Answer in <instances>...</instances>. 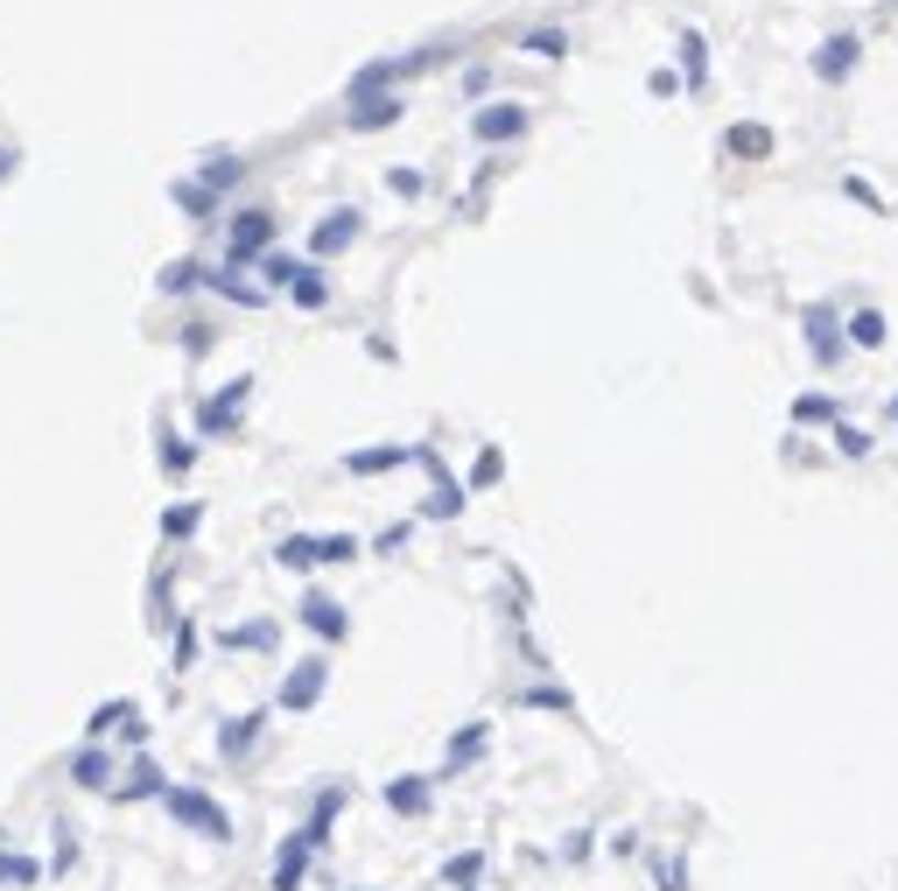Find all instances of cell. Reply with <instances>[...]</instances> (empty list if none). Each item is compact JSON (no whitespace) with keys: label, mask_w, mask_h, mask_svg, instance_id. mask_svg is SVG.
<instances>
[{"label":"cell","mask_w":898,"mask_h":891,"mask_svg":"<svg viewBox=\"0 0 898 891\" xmlns=\"http://www.w3.org/2000/svg\"><path fill=\"white\" fill-rule=\"evenodd\" d=\"M169 197H176V204H183V211L197 218V225H212V218H218V189H212V183H197V176L169 183Z\"/></svg>","instance_id":"cell-23"},{"label":"cell","mask_w":898,"mask_h":891,"mask_svg":"<svg viewBox=\"0 0 898 891\" xmlns=\"http://www.w3.org/2000/svg\"><path fill=\"white\" fill-rule=\"evenodd\" d=\"M408 534H414V520H393V526H387V534H379V541H372V555H393V547H408Z\"/></svg>","instance_id":"cell-46"},{"label":"cell","mask_w":898,"mask_h":891,"mask_svg":"<svg viewBox=\"0 0 898 891\" xmlns=\"http://www.w3.org/2000/svg\"><path fill=\"white\" fill-rule=\"evenodd\" d=\"M464 499H470V485H464V478H443V485H429V491H422L414 520H456V513H464Z\"/></svg>","instance_id":"cell-22"},{"label":"cell","mask_w":898,"mask_h":891,"mask_svg":"<svg viewBox=\"0 0 898 891\" xmlns=\"http://www.w3.org/2000/svg\"><path fill=\"white\" fill-rule=\"evenodd\" d=\"M246 401H253V372L225 379V387L212 393V401L197 408V428H204V435H232V428H239V408H246Z\"/></svg>","instance_id":"cell-6"},{"label":"cell","mask_w":898,"mask_h":891,"mask_svg":"<svg viewBox=\"0 0 898 891\" xmlns=\"http://www.w3.org/2000/svg\"><path fill=\"white\" fill-rule=\"evenodd\" d=\"M190 464H197V443H190V435H176V428H162V470H169V478H183Z\"/></svg>","instance_id":"cell-36"},{"label":"cell","mask_w":898,"mask_h":891,"mask_svg":"<svg viewBox=\"0 0 898 891\" xmlns=\"http://www.w3.org/2000/svg\"><path fill=\"white\" fill-rule=\"evenodd\" d=\"M274 639H281V624L260 618V624H239V632H218V646L225 653H260V646H274Z\"/></svg>","instance_id":"cell-28"},{"label":"cell","mask_w":898,"mask_h":891,"mask_svg":"<svg viewBox=\"0 0 898 891\" xmlns=\"http://www.w3.org/2000/svg\"><path fill=\"white\" fill-rule=\"evenodd\" d=\"M653 884L660 891H688V863L681 857H653Z\"/></svg>","instance_id":"cell-42"},{"label":"cell","mask_w":898,"mask_h":891,"mask_svg":"<svg viewBox=\"0 0 898 891\" xmlns=\"http://www.w3.org/2000/svg\"><path fill=\"white\" fill-rule=\"evenodd\" d=\"M155 289H162V295H190V289H204V260H169V268L155 274Z\"/></svg>","instance_id":"cell-32"},{"label":"cell","mask_w":898,"mask_h":891,"mask_svg":"<svg viewBox=\"0 0 898 891\" xmlns=\"http://www.w3.org/2000/svg\"><path fill=\"white\" fill-rule=\"evenodd\" d=\"M366 555V541L358 534H323V568H344V562H358Z\"/></svg>","instance_id":"cell-41"},{"label":"cell","mask_w":898,"mask_h":891,"mask_svg":"<svg viewBox=\"0 0 898 891\" xmlns=\"http://www.w3.org/2000/svg\"><path fill=\"white\" fill-rule=\"evenodd\" d=\"M71 786H85V793H112V751L85 737V745L71 751Z\"/></svg>","instance_id":"cell-17"},{"label":"cell","mask_w":898,"mask_h":891,"mask_svg":"<svg viewBox=\"0 0 898 891\" xmlns=\"http://www.w3.org/2000/svg\"><path fill=\"white\" fill-rule=\"evenodd\" d=\"M197 526H204V499H176L162 513V541H197Z\"/></svg>","instance_id":"cell-26"},{"label":"cell","mask_w":898,"mask_h":891,"mask_svg":"<svg viewBox=\"0 0 898 891\" xmlns=\"http://www.w3.org/2000/svg\"><path fill=\"white\" fill-rule=\"evenodd\" d=\"M8 169H14V155H0V183H8Z\"/></svg>","instance_id":"cell-51"},{"label":"cell","mask_w":898,"mask_h":891,"mask_svg":"<svg viewBox=\"0 0 898 891\" xmlns=\"http://www.w3.org/2000/svg\"><path fill=\"white\" fill-rule=\"evenodd\" d=\"M295 618H302V632H316V639H323V646H344V639H351V611H344L331 590H302Z\"/></svg>","instance_id":"cell-4"},{"label":"cell","mask_w":898,"mask_h":891,"mask_svg":"<svg viewBox=\"0 0 898 891\" xmlns=\"http://www.w3.org/2000/svg\"><path fill=\"white\" fill-rule=\"evenodd\" d=\"M274 246H281V225H274L267 204H246V211L225 218V260H232V268H253L260 253H274Z\"/></svg>","instance_id":"cell-2"},{"label":"cell","mask_w":898,"mask_h":891,"mask_svg":"<svg viewBox=\"0 0 898 891\" xmlns=\"http://www.w3.org/2000/svg\"><path fill=\"white\" fill-rule=\"evenodd\" d=\"M323 688H331V660H323V653H302L295 667H289V681H281L274 709H281V716H310V709L323 703Z\"/></svg>","instance_id":"cell-3"},{"label":"cell","mask_w":898,"mask_h":891,"mask_svg":"<svg viewBox=\"0 0 898 891\" xmlns=\"http://www.w3.org/2000/svg\"><path fill=\"white\" fill-rule=\"evenodd\" d=\"M387 189H393V197H408V204H414V197H422V189H429V183H422V176H414V169H387Z\"/></svg>","instance_id":"cell-45"},{"label":"cell","mask_w":898,"mask_h":891,"mask_svg":"<svg viewBox=\"0 0 898 891\" xmlns=\"http://www.w3.org/2000/svg\"><path fill=\"white\" fill-rule=\"evenodd\" d=\"M35 878H50V863H35V857H22V849H0V884L29 891Z\"/></svg>","instance_id":"cell-30"},{"label":"cell","mask_w":898,"mask_h":891,"mask_svg":"<svg viewBox=\"0 0 898 891\" xmlns=\"http://www.w3.org/2000/svg\"><path fill=\"white\" fill-rule=\"evenodd\" d=\"M379 801H387L400 822H429V807H435V780H422V772H400V780L379 786Z\"/></svg>","instance_id":"cell-9"},{"label":"cell","mask_w":898,"mask_h":891,"mask_svg":"<svg viewBox=\"0 0 898 891\" xmlns=\"http://www.w3.org/2000/svg\"><path fill=\"white\" fill-rule=\"evenodd\" d=\"M190 660H197V624H190V618H176V660H169V667H176V674H190Z\"/></svg>","instance_id":"cell-43"},{"label":"cell","mask_w":898,"mask_h":891,"mask_svg":"<svg viewBox=\"0 0 898 891\" xmlns=\"http://www.w3.org/2000/svg\"><path fill=\"white\" fill-rule=\"evenodd\" d=\"M310 863H316V849H310V836H281V849H274V891H302V878H310Z\"/></svg>","instance_id":"cell-15"},{"label":"cell","mask_w":898,"mask_h":891,"mask_svg":"<svg viewBox=\"0 0 898 891\" xmlns=\"http://www.w3.org/2000/svg\"><path fill=\"white\" fill-rule=\"evenodd\" d=\"M589 849H597V836H589V828H576V836L562 843V863H589Z\"/></svg>","instance_id":"cell-48"},{"label":"cell","mask_w":898,"mask_h":891,"mask_svg":"<svg viewBox=\"0 0 898 891\" xmlns=\"http://www.w3.org/2000/svg\"><path fill=\"white\" fill-rule=\"evenodd\" d=\"M351 807V786L344 780H323V793H316V807H310V822H302V836H310V849L323 857L331 849V828H337V814Z\"/></svg>","instance_id":"cell-10"},{"label":"cell","mask_w":898,"mask_h":891,"mask_svg":"<svg viewBox=\"0 0 898 891\" xmlns=\"http://www.w3.org/2000/svg\"><path fill=\"white\" fill-rule=\"evenodd\" d=\"M162 814L176 828H190V836H204V843H232V814H225L204 786H183V780H169L162 793Z\"/></svg>","instance_id":"cell-1"},{"label":"cell","mask_w":898,"mask_h":891,"mask_svg":"<svg viewBox=\"0 0 898 891\" xmlns=\"http://www.w3.org/2000/svg\"><path fill=\"white\" fill-rule=\"evenodd\" d=\"M127 716H133V703H127V695H112V703H99V709L85 716V737H91V745H106V737L127 730Z\"/></svg>","instance_id":"cell-25"},{"label":"cell","mask_w":898,"mask_h":891,"mask_svg":"<svg viewBox=\"0 0 898 891\" xmlns=\"http://www.w3.org/2000/svg\"><path fill=\"white\" fill-rule=\"evenodd\" d=\"M414 464V443H366L344 457V478H387V470H408Z\"/></svg>","instance_id":"cell-12"},{"label":"cell","mask_w":898,"mask_h":891,"mask_svg":"<svg viewBox=\"0 0 898 891\" xmlns=\"http://www.w3.org/2000/svg\"><path fill=\"white\" fill-rule=\"evenodd\" d=\"M814 422H843V393H800L793 428H814Z\"/></svg>","instance_id":"cell-27"},{"label":"cell","mask_w":898,"mask_h":891,"mask_svg":"<svg viewBox=\"0 0 898 891\" xmlns=\"http://www.w3.org/2000/svg\"><path fill=\"white\" fill-rule=\"evenodd\" d=\"M358 232H366L358 204H337V211H323V218L310 225V260H331V253H344V246H358Z\"/></svg>","instance_id":"cell-7"},{"label":"cell","mask_w":898,"mask_h":891,"mask_svg":"<svg viewBox=\"0 0 898 891\" xmlns=\"http://www.w3.org/2000/svg\"><path fill=\"white\" fill-rule=\"evenodd\" d=\"M289 302L295 309H331V274H323V260H310V274L289 289Z\"/></svg>","instance_id":"cell-29"},{"label":"cell","mask_w":898,"mask_h":891,"mask_svg":"<svg viewBox=\"0 0 898 891\" xmlns=\"http://www.w3.org/2000/svg\"><path fill=\"white\" fill-rule=\"evenodd\" d=\"M885 330H891L885 309H850V316H843V337H850L856 351H877V345H885Z\"/></svg>","instance_id":"cell-24"},{"label":"cell","mask_w":898,"mask_h":891,"mask_svg":"<svg viewBox=\"0 0 898 891\" xmlns=\"http://www.w3.org/2000/svg\"><path fill=\"white\" fill-rule=\"evenodd\" d=\"M723 148H731L737 162H766V155H772V134H766V127H731Z\"/></svg>","instance_id":"cell-31"},{"label":"cell","mask_w":898,"mask_h":891,"mask_svg":"<svg viewBox=\"0 0 898 891\" xmlns=\"http://www.w3.org/2000/svg\"><path fill=\"white\" fill-rule=\"evenodd\" d=\"M239 176H246V162H239V155H212V162H204V169H197V183H212V189H218V197H225V189H232Z\"/></svg>","instance_id":"cell-38"},{"label":"cell","mask_w":898,"mask_h":891,"mask_svg":"<svg viewBox=\"0 0 898 891\" xmlns=\"http://www.w3.org/2000/svg\"><path fill=\"white\" fill-rule=\"evenodd\" d=\"M176 337H183V351L197 358V351H212V337H218V330H212V324H183Z\"/></svg>","instance_id":"cell-47"},{"label":"cell","mask_w":898,"mask_h":891,"mask_svg":"<svg viewBox=\"0 0 898 891\" xmlns=\"http://www.w3.org/2000/svg\"><path fill=\"white\" fill-rule=\"evenodd\" d=\"M520 50H527V56H541V64H555V56H569V35H562V29H533Z\"/></svg>","instance_id":"cell-40"},{"label":"cell","mask_w":898,"mask_h":891,"mask_svg":"<svg viewBox=\"0 0 898 891\" xmlns=\"http://www.w3.org/2000/svg\"><path fill=\"white\" fill-rule=\"evenodd\" d=\"M78 870V836H71V822H56V849H50V878H71Z\"/></svg>","instance_id":"cell-39"},{"label":"cell","mask_w":898,"mask_h":891,"mask_svg":"<svg viewBox=\"0 0 898 891\" xmlns=\"http://www.w3.org/2000/svg\"><path fill=\"white\" fill-rule=\"evenodd\" d=\"M527 127H533V112H527L520 99H491V106H477V112H470V134L485 141V148H499V141H520Z\"/></svg>","instance_id":"cell-5"},{"label":"cell","mask_w":898,"mask_h":891,"mask_svg":"<svg viewBox=\"0 0 898 891\" xmlns=\"http://www.w3.org/2000/svg\"><path fill=\"white\" fill-rule=\"evenodd\" d=\"M835 449H843V457L856 464V457H870V435H864V428H850V422H835Z\"/></svg>","instance_id":"cell-44"},{"label":"cell","mask_w":898,"mask_h":891,"mask_svg":"<svg viewBox=\"0 0 898 891\" xmlns=\"http://www.w3.org/2000/svg\"><path fill=\"white\" fill-rule=\"evenodd\" d=\"M800 330H808V351H814V366H835V358H843V309H835V302H814L808 316H800Z\"/></svg>","instance_id":"cell-8"},{"label":"cell","mask_w":898,"mask_h":891,"mask_svg":"<svg viewBox=\"0 0 898 891\" xmlns=\"http://www.w3.org/2000/svg\"><path fill=\"white\" fill-rule=\"evenodd\" d=\"M204 289H212L218 302H232V309H267V302H274L267 289H253V281H246V274L232 268V260H218V268H204Z\"/></svg>","instance_id":"cell-13"},{"label":"cell","mask_w":898,"mask_h":891,"mask_svg":"<svg viewBox=\"0 0 898 891\" xmlns=\"http://www.w3.org/2000/svg\"><path fill=\"white\" fill-rule=\"evenodd\" d=\"M162 793H169V772L155 765V758H133L127 780H112V801H120V807H133V801H162Z\"/></svg>","instance_id":"cell-14"},{"label":"cell","mask_w":898,"mask_h":891,"mask_svg":"<svg viewBox=\"0 0 898 891\" xmlns=\"http://www.w3.org/2000/svg\"><path fill=\"white\" fill-rule=\"evenodd\" d=\"M274 568H289V576H310V568H323V534H281V541H274Z\"/></svg>","instance_id":"cell-20"},{"label":"cell","mask_w":898,"mask_h":891,"mask_svg":"<svg viewBox=\"0 0 898 891\" xmlns=\"http://www.w3.org/2000/svg\"><path fill=\"white\" fill-rule=\"evenodd\" d=\"M520 709H562V716H576V703H569V688H555V681H533V688L512 695Z\"/></svg>","instance_id":"cell-34"},{"label":"cell","mask_w":898,"mask_h":891,"mask_svg":"<svg viewBox=\"0 0 898 891\" xmlns=\"http://www.w3.org/2000/svg\"><path fill=\"white\" fill-rule=\"evenodd\" d=\"M400 91H366V99H344V127L351 134H379V127H393L400 120Z\"/></svg>","instance_id":"cell-11"},{"label":"cell","mask_w":898,"mask_h":891,"mask_svg":"<svg viewBox=\"0 0 898 891\" xmlns=\"http://www.w3.org/2000/svg\"><path fill=\"white\" fill-rule=\"evenodd\" d=\"M681 78L688 85L710 78V43H702V29H681Z\"/></svg>","instance_id":"cell-33"},{"label":"cell","mask_w":898,"mask_h":891,"mask_svg":"<svg viewBox=\"0 0 898 891\" xmlns=\"http://www.w3.org/2000/svg\"><path fill=\"white\" fill-rule=\"evenodd\" d=\"M485 751H491V724L477 716V724H464V730H456L450 745H443V780H450V772H470Z\"/></svg>","instance_id":"cell-16"},{"label":"cell","mask_w":898,"mask_h":891,"mask_svg":"<svg viewBox=\"0 0 898 891\" xmlns=\"http://www.w3.org/2000/svg\"><path fill=\"white\" fill-rule=\"evenodd\" d=\"M253 268H260V281H267V295H289L295 281L310 274V260H302V253H281V246H274V253H260V260H253Z\"/></svg>","instance_id":"cell-21"},{"label":"cell","mask_w":898,"mask_h":891,"mask_svg":"<svg viewBox=\"0 0 898 891\" xmlns=\"http://www.w3.org/2000/svg\"><path fill=\"white\" fill-rule=\"evenodd\" d=\"M260 737H267V709H246L232 724H218V758H246Z\"/></svg>","instance_id":"cell-19"},{"label":"cell","mask_w":898,"mask_h":891,"mask_svg":"<svg viewBox=\"0 0 898 891\" xmlns=\"http://www.w3.org/2000/svg\"><path fill=\"white\" fill-rule=\"evenodd\" d=\"M499 478H506V449H491V443H485V449H477V464H470V478H464V485H470V491H491Z\"/></svg>","instance_id":"cell-37"},{"label":"cell","mask_w":898,"mask_h":891,"mask_svg":"<svg viewBox=\"0 0 898 891\" xmlns=\"http://www.w3.org/2000/svg\"><path fill=\"white\" fill-rule=\"evenodd\" d=\"M358 891H372V884H358Z\"/></svg>","instance_id":"cell-52"},{"label":"cell","mask_w":898,"mask_h":891,"mask_svg":"<svg viewBox=\"0 0 898 891\" xmlns=\"http://www.w3.org/2000/svg\"><path fill=\"white\" fill-rule=\"evenodd\" d=\"M681 85H688V78H674V70H667V64L653 70V78H646V91H653V99H674V91H681Z\"/></svg>","instance_id":"cell-49"},{"label":"cell","mask_w":898,"mask_h":891,"mask_svg":"<svg viewBox=\"0 0 898 891\" xmlns=\"http://www.w3.org/2000/svg\"><path fill=\"white\" fill-rule=\"evenodd\" d=\"M477 878H485V849H464V857L443 863V884H456V891H477Z\"/></svg>","instance_id":"cell-35"},{"label":"cell","mask_w":898,"mask_h":891,"mask_svg":"<svg viewBox=\"0 0 898 891\" xmlns=\"http://www.w3.org/2000/svg\"><path fill=\"white\" fill-rule=\"evenodd\" d=\"M856 56H864V43H856V35H829V43L814 50V78H821V85H843L850 70H856Z\"/></svg>","instance_id":"cell-18"},{"label":"cell","mask_w":898,"mask_h":891,"mask_svg":"<svg viewBox=\"0 0 898 891\" xmlns=\"http://www.w3.org/2000/svg\"><path fill=\"white\" fill-rule=\"evenodd\" d=\"M148 737H155V730H148V716H141V709H133V716H127V730H120V745H133V751H141Z\"/></svg>","instance_id":"cell-50"}]
</instances>
